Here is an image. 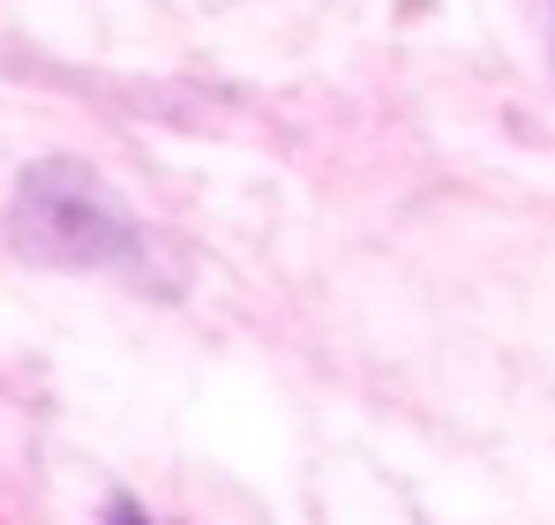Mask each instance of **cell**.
I'll list each match as a JSON object with an SVG mask.
<instances>
[{
  "label": "cell",
  "instance_id": "2",
  "mask_svg": "<svg viewBox=\"0 0 555 525\" xmlns=\"http://www.w3.org/2000/svg\"><path fill=\"white\" fill-rule=\"evenodd\" d=\"M105 525H151V518H143L135 496H113V503H105Z\"/></svg>",
  "mask_w": 555,
  "mask_h": 525
},
{
  "label": "cell",
  "instance_id": "1",
  "mask_svg": "<svg viewBox=\"0 0 555 525\" xmlns=\"http://www.w3.org/2000/svg\"><path fill=\"white\" fill-rule=\"evenodd\" d=\"M8 248L38 270H143V226L83 158H38L15 180Z\"/></svg>",
  "mask_w": 555,
  "mask_h": 525
},
{
  "label": "cell",
  "instance_id": "3",
  "mask_svg": "<svg viewBox=\"0 0 555 525\" xmlns=\"http://www.w3.org/2000/svg\"><path fill=\"white\" fill-rule=\"evenodd\" d=\"M548 61H555V0H548Z\"/></svg>",
  "mask_w": 555,
  "mask_h": 525
}]
</instances>
